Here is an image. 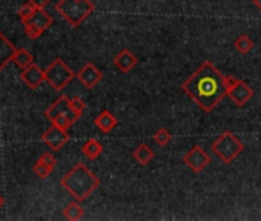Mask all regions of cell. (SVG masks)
I'll list each match as a JSON object with an SVG mask.
<instances>
[{
    "label": "cell",
    "instance_id": "27",
    "mask_svg": "<svg viewBox=\"0 0 261 221\" xmlns=\"http://www.w3.org/2000/svg\"><path fill=\"white\" fill-rule=\"evenodd\" d=\"M33 10H34V7H33V5H30V4H27L25 7H22V8L19 10V17H20V20H22V19H25L27 16H30Z\"/></svg>",
    "mask_w": 261,
    "mask_h": 221
},
{
    "label": "cell",
    "instance_id": "18",
    "mask_svg": "<svg viewBox=\"0 0 261 221\" xmlns=\"http://www.w3.org/2000/svg\"><path fill=\"white\" fill-rule=\"evenodd\" d=\"M85 215V209L80 206V201H72L69 203L65 209H63V216L69 221H77V219H82Z\"/></svg>",
    "mask_w": 261,
    "mask_h": 221
},
{
    "label": "cell",
    "instance_id": "6",
    "mask_svg": "<svg viewBox=\"0 0 261 221\" xmlns=\"http://www.w3.org/2000/svg\"><path fill=\"white\" fill-rule=\"evenodd\" d=\"M226 88H227V97L238 107L244 106L249 100H252L255 94L250 85H247L240 78H235L233 75H226Z\"/></svg>",
    "mask_w": 261,
    "mask_h": 221
},
{
    "label": "cell",
    "instance_id": "11",
    "mask_svg": "<svg viewBox=\"0 0 261 221\" xmlns=\"http://www.w3.org/2000/svg\"><path fill=\"white\" fill-rule=\"evenodd\" d=\"M75 75H77V80H79L86 89H92V88L101 80V77H103L101 71H100L94 63H91V62L85 63L83 68H82Z\"/></svg>",
    "mask_w": 261,
    "mask_h": 221
},
{
    "label": "cell",
    "instance_id": "4",
    "mask_svg": "<svg viewBox=\"0 0 261 221\" xmlns=\"http://www.w3.org/2000/svg\"><path fill=\"white\" fill-rule=\"evenodd\" d=\"M243 151L244 145L241 143V140L229 131L218 135L212 143V152L226 164L232 163Z\"/></svg>",
    "mask_w": 261,
    "mask_h": 221
},
{
    "label": "cell",
    "instance_id": "8",
    "mask_svg": "<svg viewBox=\"0 0 261 221\" xmlns=\"http://www.w3.org/2000/svg\"><path fill=\"white\" fill-rule=\"evenodd\" d=\"M57 116H66L69 117L71 120L77 122L80 117L74 113V109L71 107V103H69V98L66 95H60L46 110H45V117L51 122L53 119H56Z\"/></svg>",
    "mask_w": 261,
    "mask_h": 221
},
{
    "label": "cell",
    "instance_id": "16",
    "mask_svg": "<svg viewBox=\"0 0 261 221\" xmlns=\"http://www.w3.org/2000/svg\"><path fill=\"white\" fill-rule=\"evenodd\" d=\"M154 157H155L154 149H152L149 145H146V143L139 145V146L133 151V158H134L139 164H142V166L149 164V163L154 160Z\"/></svg>",
    "mask_w": 261,
    "mask_h": 221
},
{
    "label": "cell",
    "instance_id": "28",
    "mask_svg": "<svg viewBox=\"0 0 261 221\" xmlns=\"http://www.w3.org/2000/svg\"><path fill=\"white\" fill-rule=\"evenodd\" d=\"M252 4H253V7H255L256 10L261 11V0H252Z\"/></svg>",
    "mask_w": 261,
    "mask_h": 221
},
{
    "label": "cell",
    "instance_id": "29",
    "mask_svg": "<svg viewBox=\"0 0 261 221\" xmlns=\"http://www.w3.org/2000/svg\"><path fill=\"white\" fill-rule=\"evenodd\" d=\"M5 204V200H4V197L2 195H0V207H2Z\"/></svg>",
    "mask_w": 261,
    "mask_h": 221
},
{
    "label": "cell",
    "instance_id": "17",
    "mask_svg": "<svg viewBox=\"0 0 261 221\" xmlns=\"http://www.w3.org/2000/svg\"><path fill=\"white\" fill-rule=\"evenodd\" d=\"M82 152H83V155H85L86 158H89V160H97V158L103 154V145H101L98 140H95V139H89V140L83 145Z\"/></svg>",
    "mask_w": 261,
    "mask_h": 221
},
{
    "label": "cell",
    "instance_id": "15",
    "mask_svg": "<svg viewBox=\"0 0 261 221\" xmlns=\"http://www.w3.org/2000/svg\"><path fill=\"white\" fill-rule=\"evenodd\" d=\"M16 51L17 49L14 48V45L2 33H0V71H4L5 66L10 62H13V57H14Z\"/></svg>",
    "mask_w": 261,
    "mask_h": 221
},
{
    "label": "cell",
    "instance_id": "7",
    "mask_svg": "<svg viewBox=\"0 0 261 221\" xmlns=\"http://www.w3.org/2000/svg\"><path fill=\"white\" fill-rule=\"evenodd\" d=\"M185 164L195 174H200L206 169V166L211 163L209 154L201 148V146H194L185 157H183Z\"/></svg>",
    "mask_w": 261,
    "mask_h": 221
},
{
    "label": "cell",
    "instance_id": "9",
    "mask_svg": "<svg viewBox=\"0 0 261 221\" xmlns=\"http://www.w3.org/2000/svg\"><path fill=\"white\" fill-rule=\"evenodd\" d=\"M68 140H69L68 131L59 128V126L54 125V123H53V125L43 132V135H42V142L46 143V145L49 146V149L54 151V152L60 151V149L68 143Z\"/></svg>",
    "mask_w": 261,
    "mask_h": 221
},
{
    "label": "cell",
    "instance_id": "21",
    "mask_svg": "<svg viewBox=\"0 0 261 221\" xmlns=\"http://www.w3.org/2000/svg\"><path fill=\"white\" fill-rule=\"evenodd\" d=\"M152 139H154V142H155L159 146H168L169 142L172 140V135H171V132H169L166 128H160V129H157V131L154 132Z\"/></svg>",
    "mask_w": 261,
    "mask_h": 221
},
{
    "label": "cell",
    "instance_id": "19",
    "mask_svg": "<svg viewBox=\"0 0 261 221\" xmlns=\"http://www.w3.org/2000/svg\"><path fill=\"white\" fill-rule=\"evenodd\" d=\"M233 46H235V49H237L240 54L246 56V54H249V52L253 49L255 43H253V40H252L247 34H240V36L235 39Z\"/></svg>",
    "mask_w": 261,
    "mask_h": 221
},
{
    "label": "cell",
    "instance_id": "10",
    "mask_svg": "<svg viewBox=\"0 0 261 221\" xmlns=\"http://www.w3.org/2000/svg\"><path fill=\"white\" fill-rule=\"evenodd\" d=\"M23 26H33L40 33H45L53 25V17L42 8H34L30 16L22 19Z\"/></svg>",
    "mask_w": 261,
    "mask_h": 221
},
{
    "label": "cell",
    "instance_id": "25",
    "mask_svg": "<svg viewBox=\"0 0 261 221\" xmlns=\"http://www.w3.org/2000/svg\"><path fill=\"white\" fill-rule=\"evenodd\" d=\"M39 161L45 163V164H46V166H49L51 169H54V168H56V164H57V158L54 157V154H53V152H45V154H42V155L39 157Z\"/></svg>",
    "mask_w": 261,
    "mask_h": 221
},
{
    "label": "cell",
    "instance_id": "23",
    "mask_svg": "<svg viewBox=\"0 0 261 221\" xmlns=\"http://www.w3.org/2000/svg\"><path fill=\"white\" fill-rule=\"evenodd\" d=\"M51 123H54V125H57L59 128H62V129H65V131H69L71 129V126L75 123L74 120H71L69 117H66V116H57L56 119H53L51 120Z\"/></svg>",
    "mask_w": 261,
    "mask_h": 221
},
{
    "label": "cell",
    "instance_id": "14",
    "mask_svg": "<svg viewBox=\"0 0 261 221\" xmlns=\"http://www.w3.org/2000/svg\"><path fill=\"white\" fill-rule=\"evenodd\" d=\"M94 125H95L97 129H100L103 134H109L111 131L115 129V126L118 125V122H117V119L114 117V114L111 113V110L105 109V110H101V113L95 117Z\"/></svg>",
    "mask_w": 261,
    "mask_h": 221
},
{
    "label": "cell",
    "instance_id": "1",
    "mask_svg": "<svg viewBox=\"0 0 261 221\" xmlns=\"http://www.w3.org/2000/svg\"><path fill=\"white\" fill-rule=\"evenodd\" d=\"M181 89L206 114L212 113L220 101L227 97L226 75H223L211 62H204L192 75H189L183 81Z\"/></svg>",
    "mask_w": 261,
    "mask_h": 221
},
{
    "label": "cell",
    "instance_id": "5",
    "mask_svg": "<svg viewBox=\"0 0 261 221\" xmlns=\"http://www.w3.org/2000/svg\"><path fill=\"white\" fill-rule=\"evenodd\" d=\"M45 77L46 81L51 85L53 89L56 91H63L77 75L74 74V71L62 60V59H56L46 69H45Z\"/></svg>",
    "mask_w": 261,
    "mask_h": 221
},
{
    "label": "cell",
    "instance_id": "12",
    "mask_svg": "<svg viewBox=\"0 0 261 221\" xmlns=\"http://www.w3.org/2000/svg\"><path fill=\"white\" fill-rule=\"evenodd\" d=\"M22 80L25 81V85L31 89H37L45 80V71H42L36 63L30 65L28 68H25L22 71Z\"/></svg>",
    "mask_w": 261,
    "mask_h": 221
},
{
    "label": "cell",
    "instance_id": "2",
    "mask_svg": "<svg viewBox=\"0 0 261 221\" xmlns=\"http://www.w3.org/2000/svg\"><path fill=\"white\" fill-rule=\"evenodd\" d=\"M60 184L77 201H85L100 186V178L83 163H77L69 172L65 174V177L60 180Z\"/></svg>",
    "mask_w": 261,
    "mask_h": 221
},
{
    "label": "cell",
    "instance_id": "20",
    "mask_svg": "<svg viewBox=\"0 0 261 221\" xmlns=\"http://www.w3.org/2000/svg\"><path fill=\"white\" fill-rule=\"evenodd\" d=\"M13 62L17 65V68L20 71H23L25 68H28L30 65L34 63V59H33V56L27 49H17L14 57H13Z\"/></svg>",
    "mask_w": 261,
    "mask_h": 221
},
{
    "label": "cell",
    "instance_id": "26",
    "mask_svg": "<svg viewBox=\"0 0 261 221\" xmlns=\"http://www.w3.org/2000/svg\"><path fill=\"white\" fill-rule=\"evenodd\" d=\"M28 4L33 5L34 8H42L45 10V7H48L51 4V0H28Z\"/></svg>",
    "mask_w": 261,
    "mask_h": 221
},
{
    "label": "cell",
    "instance_id": "3",
    "mask_svg": "<svg viewBox=\"0 0 261 221\" xmlns=\"http://www.w3.org/2000/svg\"><path fill=\"white\" fill-rule=\"evenodd\" d=\"M95 10L91 0H60L56 4V11L74 28L80 26Z\"/></svg>",
    "mask_w": 261,
    "mask_h": 221
},
{
    "label": "cell",
    "instance_id": "13",
    "mask_svg": "<svg viewBox=\"0 0 261 221\" xmlns=\"http://www.w3.org/2000/svg\"><path fill=\"white\" fill-rule=\"evenodd\" d=\"M114 65H115V68H117L120 72L126 74V72H130V71H133V69L136 68V65H137V57L133 54V51H130V49L124 48V49H121V51L115 56Z\"/></svg>",
    "mask_w": 261,
    "mask_h": 221
},
{
    "label": "cell",
    "instance_id": "22",
    "mask_svg": "<svg viewBox=\"0 0 261 221\" xmlns=\"http://www.w3.org/2000/svg\"><path fill=\"white\" fill-rule=\"evenodd\" d=\"M33 171H34V174H36L39 178H48L54 169H51L49 166H46L45 163H42V161L37 160L36 164H34V168H33Z\"/></svg>",
    "mask_w": 261,
    "mask_h": 221
},
{
    "label": "cell",
    "instance_id": "24",
    "mask_svg": "<svg viewBox=\"0 0 261 221\" xmlns=\"http://www.w3.org/2000/svg\"><path fill=\"white\" fill-rule=\"evenodd\" d=\"M69 103H71V107L74 109V113H75L79 117H82L83 110H85V107H86L83 98H80V97H72V98H69Z\"/></svg>",
    "mask_w": 261,
    "mask_h": 221
}]
</instances>
